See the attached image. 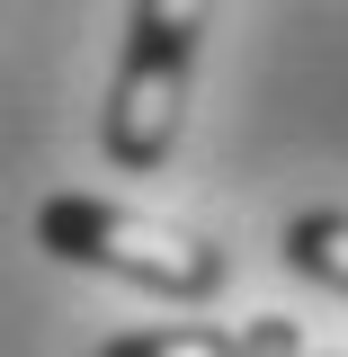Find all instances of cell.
<instances>
[{"instance_id": "obj_1", "label": "cell", "mask_w": 348, "mask_h": 357, "mask_svg": "<svg viewBox=\"0 0 348 357\" xmlns=\"http://www.w3.org/2000/svg\"><path fill=\"white\" fill-rule=\"evenodd\" d=\"M206 18H215V0H134L126 9V54H116V81H107V116H98V143H107L116 170L152 178L179 152Z\"/></svg>"}, {"instance_id": "obj_2", "label": "cell", "mask_w": 348, "mask_h": 357, "mask_svg": "<svg viewBox=\"0 0 348 357\" xmlns=\"http://www.w3.org/2000/svg\"><path fill=\"white\" fill-rule=\"evenodd\" d=\"M36 241L63 268H98V277H126L143 295H170V304H206L232 259L223 241L188 232V223L134 215V206H107V197H45L36 206Z\"/></svg>"}, {"instance_id": "obj_3", "label": "cell", "mask_w": 348, "mask_h": 357, "mask_svg": "<svg viewBox=\"0 0 348 357\" xmlns=\"http://www.w3.org/2000/svg\"><path fill=\"white\" fill-rule=\"evenodd\" d=\"M98 357H304V331L250 312V321H170V331H116Z\"/></svg>"}, {"instance_id": "obj_4", "label": "cell", "mask_w": 348, "mask_h": 357, "mask_svg": "<svg viewBox=\"0 0 348 357\" xmlns=\"http://www.w3.org/2000/svg\"><path fill=\"white\" fill-rule=\"evenodd\" d=\"M277 259L295 268V277H312V286L348 295V215H340V206L286 215V232H277Z\"/></svg>"}]
</instances>
